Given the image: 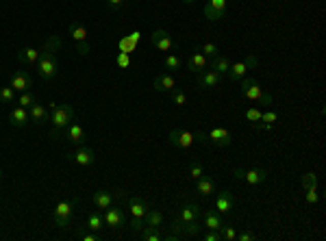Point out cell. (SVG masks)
I'll return each mask as SVG.
<instances>
[{"label": "cell", "mask_w": 326, "mask_h": 241, "mask_svg": "<svg viewBox=\"0 0 326 241\" xmlns=\"http://www.w3.org/2000/svg\"><path fill=\"white\" fill-rule=\"evenodd\" d=\"M61 48V37L52 35L46 39V44L39 48V59L35 63L37 74L42 80H52L59 72V66H57V50Z\"/></svg>", "instance_id": "cell-1"}, {"label": "cell", "mask_w": 326, "mask_h": 241, "mask_svg": "<svg viewBox=\"0 0 326 241\" xmlns=\"http://www.w3.org/2000/svg\"><path fill=\"white\" fill-rule=\"evenodd\" d=\"M202 208L198 202H185L181 208H178V215L172 222V232L176 235H183V237H196L200 232V218Z\"/></svg>", "instance_id": "cell-2"}, {"label": "cell", "mask_w": 326, "mask_h": 241, "mask_svg": "<svg viewBox=\"0 0 326 241\" xmlns=\"http://www.w3.org/2000/svg\"><path fill=\"white\" fill-rule=\"evenodd\" d=\"M50 119H52V131L50 137H59V133L74 119V107L72 104H59V102H50Z\"/></svg>", "instance_id": "cell-3"}, {"label": "cell", "mask_w": 326, "mask_h": 241, "mask_svg": "<svg viewBox=\"0 0 326 241\" xmlns=\"http://www.w3.org/2000/svg\"><path fill=\"white\" fill-rule=\"evenodd\" d=\"M241 96L252 104H261V107H270L272 104V96L261 87L255 78H241V87H239Z\"/></svg>", "instance_id": "cell-4"}, {"label": "cell", "mask_w": 326, "mask_h": 241, "mask_svg": "<svg viewBox=\"0 0 326 241\" xmlns=\"http://www.w3.org/2000/svg\"><path fill=\"white\" fill-rule=\"evenodd\" d=\"M74 206H76V198L72 200H61L57 208L52 211V220L59 228H68L70 222H72V213H74Z\"/></svg>", "instance_id": "cell-5"}, {"label": "cell", "mask_w": 326, "mask_h": 241, "mask_svg": "<svg viewBox=\"0 0 326 241\" xmlns=\"http://www.w3.org/2000/svg\"><path fill=\"white\" fill-rule=\"evenodd\" d=\"M259 66V59L257 57H252V54H248L243 61H237V63H231V68H228V80H233V83H237V80L241 78H246V72L250 68H257Z\"/></svg>", "instance_id": "cell-6"}, {"label": "cell", "mask_w": 326, "mask_h": 241, "mask_svg": "<svg viewBox=\"0 0 326 241\" xmlns=\"http://www.w3.org/2000/svg\"><path fill=\"white\" fill-rule=\"evenodd\" d=\"M150 44L157 48V50H161V52H176V48H178V44L172 39V35L168 33L166 28H157L154 33L150 35Z\"/></svg>", "instance_id": "cell-7"}, {"label": "cell", "mask_w": 326, "mask_h": 241, "mask_svg": "<svg viewBox=\"0 0 326 241\" xmlns=\"http://www.w3.org/2000/svg\"><path fill=\"white\" fill-rule=\"evenodd\" d=\"M124 196H126V194H124L122 189H113V191L98 189V191H94L92 202H94L96 208H107V206H111L113 202H116V198H118V200H124Z\"/></svg>", "instance_id": "cell-8"}, {"label": "cell", "mask_w": 326, "mask_h": 241, "mask_svg": "<svg viewBox=\"0 0 326 241\" xmlns=\"http://www.w3.org/2000/svg\"><path fill=\"white\" fill-rule=\"evenodd\" d=\"M102 215H104V226L111 228V230H118L126 224V213H124L122 206L111 204V206H107V211H104Z\"/></svg>", "instance_id": "cell-9"}, {"label": "cell", "mask_w": 326, "mask_h": 241, "mask_svg": "<svg viewBox=\"0 0 326 241\" xmlns=\"http://www.w3.org/2000/svg\"><path fill=\"white\" fill-rule=\"evenodd\" d=\"M235 178H241L248 185H261L267 178V170H261V167H252V170H241V167H235L233 170Z\"/></svg>", "instance_id": "cell-10"}, {"label": "cell", "mask_w": 326, "mask_h": 241, "mask_svg": "<svg viewBox=\"0 0 326 241\" xmlns=\"http://www.w3.org/2000/svg\"><path fill=\"white\" fill-rule=\"evenodd\" d=\"M198 78H196V87H198L200 92H205V89H215V87H220V83H222V74L215 70H205V72H200V74H196Z\"/></svg>", "instance_id": "cell-11"}, {"label": "cell", "mask_w": 326, "mask_h": 241, "mask_svg": "<svg viewBox=\"0 0 326 241\" xmlns=\"http://www.w3.org/2000/svg\"><path fill=\"white\" fill-rule=\"evenodd\" d=\"M168 139H170V143H172V146L187 150V148H192V143L196 141V133H192V131H181V128H172V131L168 133Z\"/></svg>", "instance_id": "cell-12"}, {"label": "cell", "mask_w": 326, "mask_h": 241, "mask_svg": "<svg viewBox=\"0 0 326 241\" xmlns=\"http://www.w3.org/2000/svg\"><path fill=\"white\" fill-rule=\"evenodd\" d=\"M9 85L13 87L15 92H31V87H33V76L29 74L26 70H15L13 74L9 76Z\"/></svg>", "instance_id": "cell-13"}, {"label": "cell", "mask_w": 326, "mask_h": 241, "mask_svg": "<svg viewBox=\"0 0 326 241\" xmlns=\"http://www.w3.org/2000/svg\"><path fill=\"white\" fill-rule=\"evenodd\" d=\"M68 159L72 161V163H76L78 167H87V165H94L96 161V152L92 148H87L85 143L83 146H78L76 152H72V155H68Z\"/></svg>", "instance_id": "cell-14"}, {"label": "cell", "mask_w": 326, "mask_h": 241, "mask_svg": "<svg viewBox=\"0 0 326 241\" xmlns=\"http://www.w3.org/2000/svg\"><path fill=\"white\" fill-rule=\"evenodd\" d=\"M207 135V139L211 141V143H215V146H220V148H228L233 143V137H231V133L226 131V128H222V126H213L209 133H205Z\"/></svg>", "instance_id": "cell-15"}, {"label": "cell", "mask_w": 326, "mask_h": 241, "mask_svg": "<svg viewBox=\"0 0 326 241\" xmlns=\"http://www.w3.org/2000/svg\"><path fill=\"white\" fill-rule=\"evenodd\" d=\"M233 206H235V196L231 194V191H218L215 198H213V208L218 213H231L233 211Z\"/></svg>", "instance_id": "cell-16"}, {"label": "cell", "mask_w": 326, "mask_h": 241, "mask_svg": "<svg viewBox=\"0 0 326 241\" xmlns=\"http://www.w3.org/2000/svg\"><path fill=\"white\" fill-rule=\"evenodd\" d=\"M65 139H68L72 146H83L85 139H87V133L78 122H70L68 126H65Z\"/></svg>", "instance_id": "cell-17"}, {"label": "cell", "mask_w": 326, "mask_h": 241, "mask_svg": "<svg viewBox=\"0 0 326 241\" xmlns=\"http://www.w3.org/2000/svg\"><path fill=\"white\" fill-rule=\"evenodd\" d=\"M152 85H154V89L161 92V94H172L176 89V80L170 72H159V74L154 76Z\"/></svg>", "instance_id": "cell-18"}, {"label": "cell", "mask_w": 326, "mask_h": 241, "mask_svg": "<svg viewBox=\"0 0 326 241\" xmlns=\"http://www.w3.org/2000/svg\"><path fill=\"white\" fill-rule=\"evenodd\" d=\"M224 13H226V0H207V3H205L207 20L218 22V20L224 18Z\"/></svg>", "instance_id": "cell-19"}, {"label": "cell", "mask_w": 326, "mask_h": 241, "mask_svg": "<svg viewBox=\"0 0 326 241\" xmlns=\"http://www.w3.org/2000/svg\"><path fill=\"white\" fill-rule=\"evenodd\" d=\"M187 68H189L192 74H200V72H205L209 68V59L200 52V48H196V50L189 54V59H187Z\"/></svg>", "instance_id": "cell-20"}, {"label": "cell", "mask_w": 326, "mask_h": 241, "mask_svg": "<svg viewBox=\"0 0 326 241\" xmlns=\"http://www.w3.org/2000/svg\"><path fill=\"white\" fill-rule=\"evenodd\" d=\"M128 213H130V218H135V220H144L146 218V213H148V202H146L144 198L140 196H133V198H128Z\"/></svg>", "instance_id": "cell-21"}, {"label": "cell", "mask_w": 326, "mask_h": 241, "mask_svg": "<svg viewBox=\"0 0 326 241\" xmlns=\"http://www.w3.org/2000/svg\"><path fill=\"white\" fill-rule=\"evenodd\" d=\"M29 115H31V122L35 124H46L48 119H50V109L46 107L42 102H35L33 107L29 109Z\"/></svg>", "instance_id": "cell-22"}, {"label": "cell", "mask_w": 326, "mask_h": 241, "mask_svg": "<svg viewBox=\"0 0 326 241\" xmlns=\"http://www.w3.org/2000/svg\"><path fill=\"white\" fill-rule=\"evenodd\" d=\"M31 122V115H29V109H24V107H15L11 113H9V124L13 126V128H24Z\"/></svg>", "instance_id": "cell-23"}, {"label": "cell", "mask_w": 326, "mask_h": 241, "mask_svg": "<svg viewBox=\"0 0 326 241\" xmlns=\"http://www.w3.org/2000/svg\"><path fill=\"white\" fill-rule=\"evenodd\" d=\"M196 191L202 196V198H209V196H213L215 194V180L211 178V176L207 174H202L198 180H196Z\"/></svg>", "instance_id": "cell-24"}, {"label": "cell", "mask_w": 326, "mask_h": 241, "mask_svg": "<svg viewBox=\"0 0 326 241\" xmlns=\"http://www.w3.org/2000/svg\"><path fill=\"white\" fill-rule=\"evenodd\" d=\"M222 224H224L222 213H218L215 208H207L205 211V226H207V230H220Z\"/></svg>", "instance_id": "cell-25"}, {"label": "cell", "mask_w": 326, "mask_h": 241, "mask_svg": "<svg viewBox=\"0 0 326 241\" xmlns=\"http://www.w3.org/2000/svg\"><path fill=\"white\" fill-rule=\"evenodd\" d=\"M70 37L74 39L76 44H87V37H89L87 26L85 24H80V22H72L70 24Z\"/></svg>", "instance_id": "cell-26"}, {"label": "cell", "mask_w": 326, "mask_h": 241, "mask_svg": "<svg viewBox=\"0 0 326 241\" xmlns=\"http://www.w3.org/2000/svg\"><path fill=\"white\" fill-rule=\"evenodd\" d=\"M87 228L94 232H102L104 230V215L100 211H92L87 215Z\"/></svg>", "instance_id": "cell-27"}, {"label": "cell", "mask_w": 326, "mask_h": 241, "mask_svg": "<svg viewBox=\"0 0 326 241\" xmlns=\"http://www.w3.org/2000/svg\"><path fill=\"white\" fill-rule=\"evenodd\" d=\"M18 59L26 66H35L39 59V50L37 48H22V50H18Z\"/></svg>", "instance_id": "cell-28"}, {"label": "cell", "mask_w": 326, "mask_h": 241, "mask_svg": "<svg viewBox=\"0 0 326 241\" xmlns=\"http://www.w3.org/2000/svg\"><path fill=\"white\" fill-rule=\"evenodd\" d=\"M228 68H231V61H228L224 54H218V57L209 59V70H215V72H220V74H226Z\"/></svg>", "instance_id": "cell-29"}, {"label": "cell", "mask_w": 326, "mask_h": 241, "mask_svg": "<svg viewBox=\"0 0 326 241\" xmlns=\"http://www.w3.org/2000/svg\"><path fill=\"white\" fill-rule=\"evenodd\" d=\"M144 224L148 228H159L163 224V213L157 211V208H148V213H146V218H144Z\"/></svg>", "instance_id": "cell-30"}, {"label": "cell", "mask_w": 326, "mask_h": 241, "mask_svg": "<svg viewBox=\"0 0 326 241\" xmlns=\"http://www.w3.org/2000/svg\"><path fill=\"white\" fill-rule=\"evenodd\" d=\"M181 57L178 54H174V52H170V54H166V59H163V70L166 72H172V70H178L181 68Z\"/></svg>", "instance_id": "cell-31"}, {"label": "cell", "mask_w": 326, "mask_h": 241, "mask_svg": "<svg viewBox=\"0 0 326 241\" xmlns=\"http://www.w3.org/2000/svg\"><path fill=\"white\" fill-rule=\"evenodd\" d=\"M18 100V96H15V89L11 85H7V87H0V102H5V104H11Z\"/></svg>", "instance_id": "cell-32"}, {"label": "cell", "mask_w": 326, "mask_h": 241, "mask_svg": "<svg viewBox=\"0 0 326 241\" xmlns=\"http://www.w3.org/2000/svg\"><path fill=\"white\" fill-rule=\"evenodd\" d=\"M220 235H222V239H226V241H237V230H235V226H231V224H222L220 226Z\"/></svg>", "instance_id": "cell-33"}, {"label": "cell", "mask_w": 326, "mask_h": 241, "mask_svg": "<svg viewBox=\"0 0 326 241\" xmlns=\"http://www.w3.org/2000/svg\"><path fill=\"white\" fill-rule=\"evenodd\" d=\"M243 117H246V122H250V124L261 122V107H257V104H252V107H248V109H246V113H243Z\"/></svg>", "instance_id": "cell-34"}, {"label": "cell", "mask_w": 326, "mask_h": 241, "mask_svg": "<svg viewBox=\"0 0 326 241\" xmlns=\"http://www.w3.org/2000/svg\"><path fill=\"white\" fill-rule=\"evenodd\" d=\"M35 102H37V98H35V94H31V92H22L18 96V104L24 107V109H31Z\"/></svg>", "instance_id": "cell-35"}, {"label": "cell", "mask_w": 326, "mask_h": 241, "mask_svg": "<svg viewBox=\"0 0 326 241\" xmlns=\"http://www.w3.org/2000/svg\"><path fill=\"white\" fill-rule=\"evenodd\" d=\"M140 237L144 241H161L163 237L159 235V228H148V226H144V230L140 232Z\"/></svg>", "instance_id": "cell-36"}, {"label": "cell", "mask_w": 326, "mask_h": 241, "mask_svg": "<svg viewBox=\"0 0 326 241\" xmlns=\"http://www.w3.org/2000/svg\"><path fill=\"white\" fill-rule=\"evenodd\" d=\"M198 48H200V52L205 54L207 59H213V57H218V54H220V48H218L215 44H211V42L202 44V46H198Z\"/></svg>", "instance_id": "cell-37"}, {"label": "cell", "mask_w": 326, "mask_h": 241, "mask_svg": "<svg viewBox=\"0 0 326 241\" xmlns=\"http://www.w3.org/2000/svg\"><path fill=\"white\" fill-rule=\"evenodd\" d=\"M118 48H120V52H128V54H130V52H135V48H137V44H135L133 39L128 37V35H126V37H122V39H120V44H118Z\"/></svg>", "instance_id": "cell-38"}, {"label": "cell", "mask_w": 326, "mask_h": 241, "mask_svg": "<svg viewBox=\"0 0 326 241\" xmlns=\"http://www.w3.org/2000/svg\"><path fill=\"white\" fill-rule=\"evenodd\" d=\"M317 180H320V176H317L315 172H307V174H303V187H305V189L317 187Z\"/></svg>", "instance_id": "cell-39"}, {"label": "cell", "mask_w": 326, "mask_h": 241, "mask_svg": "<svg viewBox=\"0 0 326 241\" xmlns=\"http://www.w3.org/2000/svg\"><path fill=\"white\" fill-rule=\"evenodd\" d=\"M202 174H205L202 165L198 163V161H192V163H189V178H192V180H198Z\"/></svg>", "instance_id": "cell-40"}, {"label": "cell", "mask_w": 326, "mask_h": 241, "mask_svg": "<svg viewBox=\"0 0 326 241\" xmlns=\"http://www.w3.org/2000/svg\"><path fill=\"white\" fill-rule=\"evenodd\" d=\"M261 122L272 126L274 122H279V113L276 111H261Z\"/></svg>", "instance_id": "cell-41"}, {"label": "cell", "mask_w": 326, "mask_h": 241, "mask_svg": "<svg viewBox=\"0 0 326 241\" xmlns=\"http://www.w3.org/2000/svg\"><path fill=\"white\" fill-rule=\"evenodd\" d=\"M172 102L176 104V107H185L187 104V94L181 92V89H174L172 92Z\"/></svg>", "instance_id": "cell-42"}, {"label": "cell", "mask_w": 326, "mask_h": 241, "mask_svg": "<svg viewBox=\"0 0 326 241\" xmlns=\"http://www.w3.org/2000/svg\"><path fill=\"white\" fill-rule=\"evenodd\" d=\"M305 200H307V204H311V206H315L317 202H320V194H317V187L307 189V196H305Z\"/></svg>", "instance_id": "cell-43"}, {"label": "cell", "mask_w": 326, "mask_h": 241, "mask_svg": "<svg viewBox=\"0 0 326 241\" xmlns=\"http://www.w3.org/2000/svg\"><path fill=\"white\" fill-rule=\"evenodd\" d=\"M116 63H118V68H122V70L130 68V57H128V52H118Z\"/></svg>", "instance_id": "cell-44"}, {"label": "cell", "mask_w": 326, "mask_h": 241, "mask_svg": "<svg viewBox=\"0 0 326 241\" xmlns=\"http://www.w3.org/2000/svg\"><path fill=\"white\" fill-rule=\"evenodd\" d=\"M144 226H146V224H144V220H135V218H130V230H133V232H142L144 230Z\"/></svg>", "instance_id": "cell-45"}, {"label": "cell", "mask_w": 326, "mask_h": 241, "mask_svg": "<svg viewBox=\"0 0 326 241\" xmlns=\"http://www.w3.org/2000/svg\"><path fill=\"white\" fill-rule=\"evenodd\" d=\"M80 239L83 241H100L102 235L100 232H80Z\"/></svg>", "instance_id": "cell-46"}, {"label": "cell", "mask_w": 326, "mask_h": 241, "mask_svg": "<svg viewBox=\"0 0 326 241\" xmlns=\"http://www.w3.org/2000/svg\"><path fill=\"white\" fill-rule=\"evenodd\" d=\"M205 241H222V235H220L218 230H207Z\"/></svg>", "instance_id": "cell-47"}, {"label": "cell", "mask_w": 326, "mask_h": 241, "mask_svg": "<svg viewBox=\"0 0 326 241\" xmlns=\"http://www.w3.org/2000/svg\"><path fill=\"white\" fill-rule=\"evenodd\" d=\"M104 3H107V7H109L111 11H116V9H120V7L126 3V0H104Z\"/></svg>", "instance_id": "cell-48"}, {"label": "cell", "mask_w": 326, "mask_h": 241, "mask_svg": "<svg viewBox=\"0 0 326 241\" xmlns=\"http://www.w3.org/2000/svg\"><path fill=\"white\" fill-rule=\"evenodd\" d=\"M237 239H239V241H255L257 235H252V232H239Z\"/></svg>", "instance_id": "cell-49"}, {"label": "cell", "mask_w": 326, "mask_h": 241, "mask_svg": "<svg viewBox=\"0 0 326 241\" xmlns=\"http://www.w3.org/2000/svg\"><path fill=\"white\" fill-rule=\"evenodd\" d=\"M128 37H130V39H133V42H135V44H140V39H142V33H140V31H133V33H130Z\"/></svg>", "instance_id": "cell-50"}, {"label": "cell", "mask_w": 326, "mask_h": 241, "mask_svg": "<svg viewBox=\"0 0 326 241\" xmlns=\"http://www.w3.org/2000/svg\"><path fill=\"white\" fill-rule=\"evenodd\" d=\"M181 3H183V5H194L196 0H181Z\"/></svg>", "instance_id": "cell-51"}, {"label": "cell", "mask_w": 326, "mask_h": 241, "mask_svg": "<svg viewBox=\"0 0 326 241\" xmlns=\"http://www.w3.org/2000/svg\"><path fill=\"white\" fill-rule=\"evenodd\" d=\"M0 180H3V170H0Z\"/></svg>", "instance_id": "cell-52"}]
</instances>
